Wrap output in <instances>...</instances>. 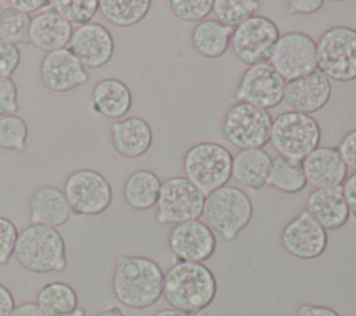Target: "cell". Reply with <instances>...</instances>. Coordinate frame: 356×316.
<instances>
[{"instance_id":"obj_28","label":"cell","mask_w":356,"mask_h":316,"mask_svg":"<svg viewBox=\"0 0 356 316\" xmlns=\"http://www.w3.org/2000/svg\"><path fill=\"white\" fill-rule=\"evenodd\" d=\"M307 185L302 160L275 156L271 163V170L267 180V187H271L282 193H298Z\"/></svg>"},{"instance_id":"obj_37","label":"cell","mask_w":356,"mask_h":316,"mask_svg":"<svg viewBox=\"0 0 356 316\" xmlns=\"http://www.w3.org/2000/svg\"><path fill=\"white\" fill-rule=\"evenodd\" d=\"M18 110V88L13 78L0 77V117Z\"/></svg>"},{"instance_id":"obj_36","label":"cell","mask_w":356,"mask_h":316,"mask_svg":"<svg viewBox=\"0 0 356 316\" xmlns=\"http://www.w3.org/2000/svg\"><path fill=\"white\" fill-rule=\"evenodd\" d=\"M17 226L7 217L0 216V264H7L14 256V249L18 238Z\"/></svg>"},{"instance_id":"obj_48","label":"cell","mask_w":356,"mask_h":316,"mask_svg":"<svg viewBox=\"0 0 356 316\" xmlns=\"http://www.w3.org/2000/svg\"><path fill=\"white\" fill-rule=\"evenodd\" d=\"M61 316H86V312H85V309H82V308H76V309H74L72 312H70V313H65V315H61Z\"/></svg>"},{"instance_id":"obj_21","label":"cell","mask_w":356,"mask_h":316,"mask_svg":"<svg viewBox=\"0 0 356 316\" xmlns=\"http://www.w3.org/2000/svg\"><path fill=\"white\" fill-rule=\"evenodd\" d=\"M29 223L57 228L72 216L63 189L53 185L36 188L29 198Z\"/></svg>"},{"instance_id":"obj_1","label":"cell","mask_w":356,"mask_h":316,"mask_svg":"<svg viewBox=\"0 0 356 316\" xmlns=\"http://www.w3.org/2000/svg\"><path fill=\"white\" fill-rule=\"evenodd\" d=\"M164 271L147 256L121 255L117 258L111 291L115 299L129 309H146L163 297Z\"/></svg>"},{"instance_id":"obj_25","label":"cell","mask_w":356,"mask_h":316,"mask_svg":"<svg viewBox=\"0 0 356 316\" xmlns=\"http://www.w3.org/2000/svg\"><path fill=\"white\" fill-rule=\"evenodd\" d=\"M273 159L264 149H245L232 155L231 178L241 187L259 192L267 187Z\"/></svg>"},{"instance_id":"obj_33","label":"cell","mask_w":356,"mask_h":316,"mask_svg":"<svg viewBox=\"0 0 356 316\" xmlns=\"http://www.w3.org/2000/svg\"><path fill=\"white\" fill-rule=\"evenodd\" d=\"M28 141V124L17 114L0 117V149L24 152Z\"/></svg>"},{"instance_id":"obj_43","label":"cell","mask_w":356,"mask_h":316,"mask_svg":"<svg viewBox=\"0 0 356 316\" xmlns=\"http://www.w3.org/2000/svg\"><path fill=\"white\" fill-rule=\"evenodd\" d=\"M296 316H341L335 309L325 305L300 303L296 309Z\"/></svg>"},{"instance_id":"obj_15","label":"cell","mask_w":356,"mask_h":316,"mask_svg":"<svg viewBox=\"0 0 356 316\" xmlns=\"http://www.w3.org/2000/svg\"><path fill=\"white\" fill-rule=\"evenodd\" d=\"M167 244L175 262L203 263L214 255L217 238L206 223L199 219L172 226Z\"/></svg>"},{"instance_id":"obj_6","label":"cell","mask_w":356,"mask_h":316,"mask_svg":"<svg viewBox=\"0 0 356 316\" xmlns=\"http://www.w3.org/2000/svg\"><path fill=\"white\" fill-rule=\"evenodd\" d=\"M317 70L330 81H356V29L335 25L325 29L316 42Z\"/></svg>"},{"instance_id":"obj_22","label":"cell","mask_w":356,"mask_h":316,"mask_svg":"<svg viewBox=\"0 0 356 316\" xmlns=\"http://www.w3.org/2000/svg\"><path fill=\"white\" fill-rule=\"evenodd\" d=\"M72 32V25L49 7L32 17L29 43L40 52H56L68 46Z\"/></svg>"},{"instance_id":"obj_47","label":"cell","mask_w":356,"mask_h":316,"mask_svg":"<svg viewBox=\"0 0 356 316\" xmlns=\"http://www.w3.org/2000/svg\"><path fill=\"white\" fill-rule=\"evenodd\" d=\"M152 316H185V315L172 308H163V309L154 312Z\"/></svg>"},{"instance_id":"obj_5","label":"cell","mask_w":356,"mask_h":316,"mask_svg":"<svg viewBox=\"0 0 356 316\" xmlns=\"http://www.w3.org/2000/svg\"><path fill=\"white\" fill-rule=\"evenodd\" d=\"M231 168L232 153L218 142H197L182 157L185 177L204 195L227 185L231 180Z\"/></svg>"},{"instance_id":"obj_2","label":"cell","mask_w":356,"mask_h":316,"mask_svg":"<svg viewBox=\"0 0 356 316\" xmlns=\"http://www.w3.org/2000/svg\"><path fill=\"white\" fill-rule=\"evenodd\" d=\"M217 295V278L204 263L175 262L163 280V297L167 303L185 316H197Z\"/></svg>"},{"instance_id":"obj_30","label":"cell","mask_w":356,"mask_h":316,"mask_svg":"<svg viewBox=\"0 0 356 316\" xmlns=\"http://www.w3.org/2000/svg\"><path fill=\"white\" fill-rule=\"evenodd\" d=\"M36 303L47 316H61L78 308V295L70 284L50 281L39 290Z\"/></svg>"},{"instance_id":"obj_4","label":"cell","mask_w":356,"mask_h":316,"mask_svg":"<svg viewBox=\"0 0 356 316\" xmlns=\"http://www.w3.org/2000/svg\"><path fill=\"white\" fill-rule=\"evenodd\" d=\"M253 202L239 187L224 185L206 195L203 223L224 241H234L252 221Z\"/></svg>"},{"instance_id":"obj_18","label":"cell","mask_w":356,"mask_h":316,"mask_svg":"<svg viewBox=\"0 0 356 316\" xmlns=\"http://www.w3.org/2000/svg\"><path fill=\"white\" fill-rule=\"evenodd\" d=\"M39 77L44 88L57 93L70 92L90 79L89 71L67 47L43 56Z\"/></svg>"},{"instance_id":"obj_24","label":"cell","mask_w":356,"mask_h":316,"mask_svg":"<svg viewBox=\"0 0 356 316\" xmlns=\"http://www.w3.org/2000/svg\"><path fill=\"white\" fill-rule=\"evenodd\" d=\"M90 107L107 120H122L132 107L131 89L118 78H103L93 86Z\"/></svg>"},{"instance_id":"obj_3","label":"cell","mask_w":356,"mask_h":316,"mask_svg":"<svg viewBox=\"0 0 356 316\" xmlns=\"http://www.w3.org/2000/svg\"><path fill=\"white\" fill-rule=\"evenodd\" d=\"M14 258L33 274L61 273L68 267L65 241L57 228L29 224L19 231Z\"/></svg>"},{"instance_id":"obj_23","label":"cell","mask_w":356,"mask_h":316,"mask_svg":"<svg viewBox=\"0 0 356 316\" xmlns=\"http://www.w3.org/2000/svg\"><path fill=\"white\" fill-rule=\"evenodd\" d=\"M305 210L325 231L339 230L350 217L341 187L313 189L306 199Z\"/></svg>"},{"instance_id":"obj_46","label":"cell","mask_w":356,"mask_h":316,"mask_svg":"<svg viewBox=\"0 0 356 316\" xmlns=\"http://www.w3.org/2000/svg\"><path fill=\"white\" fill-rule=\"evenodd\" d=\"M95 316H127V315L124 313V310H122L121 306H118V305H111V306H108V308H106V309L97 312Z\"/></svg>"},{"instance_id":"obj_26","label":"cell","mask_w":356,"mask_h":316,"mask_svg":"<svg viewBox=\"0 0 356 316\" xmlns=\"http://www.w3.org/2000/svg\"><path fill=\"white\" fill-rule=\"evenodd\" d=\"M232 29L214 18L196 24L191 32V45L196 54L214 60L224 56L231 45Z\"/></svg>"},{"instance_id":"obj_31","label":"cell","mask_w":356,"mask_h":316,"mask_svg":"<svg viewBox=\"0 0 356 316\" xmlns=\"http://www.w3.org/2000/svg\"><path fill=\"white\" fill-rule=\"evenodd\" d=\"M261 8L259 0H213V15L222 25L234 29Z\"/></svg>"},{"instance_id":"obj_35","label":"cell","mask_w":356,"mask_h":316,"mask_svg":"<svg viewBox=\"0 0 356 316\" xmlns=\"http://www.w3.org/2000/svg\"><path fill=\"white\" fill-rule=\"evenodd\" d=\"M168 7L177 19L196 25L213 13V0H170Z\"/></svg>"},{"instance_id":"obj_32","label":"cell","mask_w":356,"mask_h":316,"mask_svg":"<svg viewBox=\"0 0 356 316\" xmlns=\"http://www.w3.org/2000/svg\"><path fill=\"white\" fill-rule=\"evenodd\" d=\"M32 17L14 8L3 7L0 13V40L11 45H31L29 26Z\"/></svg>"},{"instance_id":"obj_20","label":"cell","mask_w":356,"mask_h":316,"mask_svg":"<svg viewBox=\"0 0 356 316\" xmlns=\"http://www.w3.org/2000/svg\"><path fill=\"white\" fill-rule=\"evenodd\" d=\"M113 149L125 159H136L149 152L153 143V129L142 117H125L113 121L110 127Z\"/></svg>"},{"instance_id":"obj_16","label":"cell","mask_w":356,"mask_h":316,"mask_svg":"<svg viewBox=\"0 0 356 316\" xmlns=\"http://www.w3.org/2000/svg\"><path fill=\"white\" fill-rule=\"evenodd\" d=\"M114 38L99 22L76 26L68 43V50L86 70H97L107 65L114 56Z\"/></svg>"},{"instance_id":"obj_8","label":"cell","mask_w":356,"mask_h":316,"mask_svg":"<svg viewBox=\"0 0 356 316\" xmlns=\"http://www.w3.org/2000/svg\"><path fill=\"white\" fill-rule=\"evenodd\" d=\"M271 124L270 111L235 102L222 118L220 136L238 150L263 149L270 143Z\"/></svg>"},{"instance_id":"obj_40","label":"cell","mask_w":356,"mask_h":316,"mask_svg":"<svg viewBox=\"0 0 356 316\" xmlns=\"http://www.w3.org/2000/svg\"><path fill=\"white\" fill-rule=\"evenodd\" d=\"M286 11L291 15H310L321 10L323 0H288L285 3Z\"/></svg>"},{"instance_id":"obj_11","label":"cell","mask_w":356,"mask_h":316,"mask_svg":"<svg viewBox=\"0 0 356 316\" xmlns=\"http://www.w3.org/2000/svg\"><path fill=\"white\" fill-rule=\"evenodd\" d=\"M63 192L74 216H97L106 212L113 200L108 180L92 168H79L68 174Z\"/></svg>"},{"instance_id":"obj_14","label":"cell","mask_w":356,"mask_h":316,"mask_svg":"<svg viewBox=\"0 0 356 316\" xmlns=\"http://www.w3.org/2000/svg\"><path fill=\"white\" fill-rule=\"evenodd\" d=\"M281 245L284 251L295 259L313 260L325 252L328 234L303 209L284 226L281 231Z\"/></svg>"},{"instance_id":"obj_19","label":"cell","mask_w":356,"mask_h":316,"mask_svg":"<svg viewBox=\"0 0 356 316\" xmlns=\"http://www.w3.org/2000/svg\"><path fill=\"white\" fill-rule=\"evenodd\" d=\"M306 181L314 189L341 187L348 177V168L337 146H318L303 160Z\"/></svg>"},{"instance_id":"obj_29","label":"cell","mask_w":356,"mask_h":316,"mask_svg":"<svg viewBox=\"0 0 356 316\" xmlns=\"http://www.w3.org/2000/svg\"><path fill=\"white\" fill-rule=\"evenodd\" d=\"M150 0H100L99 11L103 18L118 28H129L146 18Z\"/></svg>"},{"instance_id":"obj_17","label":"cell","mask_w":356,"mask_h":316,"mask_svg":"<svg viewBox=\"0 0 356 316\" xmlns=\"http://www.w3.org/2000/svg\"><path fill=\"white\" fill-rule=\"evenodd\" d=\"M331 81L318 70L285 82L282 102L291 111L312 116L331 100Z\"/></svg>"},{"instance_id":"obj_9","label":"cell","mask_w":356,"mask_h":316,"mask_svg":"<svg viewBox=\"0 0 356 316\" xmlns=\"http://www.w3.org/2000/svg\"><path fill=\"white\" fill-rule=\"evenodd\" d=\"M206 195L185 175H174L161 182L156 203V221L161 226L199 220Z\"/></svg>"},{"instance_id":"obj_7","label":"cell","mask_w":356,"mask_h":316,"mask_svg":"<svg viewBox=\"0 0 356 316\" xmlns=\"http://www.w3.org/2000/svg\"><path fill=\"white\" fill-rule=\"evenodd\" d=\"M320 141L321 128L313 116L288 110L273 118L270 143L278 156L303 160Z\"/></svg>"},{"instance_id":"obj_39","label":"cell","mask_w":356,"mask_h":316,"mask_svg":"<svg viewBox=\"0 0 356 316\" xmlns=\"http://www.w3.org/2000/svg\"><path fill=\"white\" fill-rule=\"evenodd\" d=\"M338 152L348 170L356 171V128L348 131L338 143Z\"/></svg>"},{"instance_id":"obj_41","label":"cell","mask_w":356,"mask_h":316,"mask_svg":"<svg viewBox=\"0 0 356 316\" xmlns=\"http://www.w3.org/2000/svg\"><path fill=\"white\" fill-rule=\"evenodd\" d=\"M345 202L349 209V214L356 220V171L348 174L345 181L341 185Z\"/></svg>"},{"instance_id":"obj_42","label":"cell","mask_w":356,"mask_h":316,"mask_svg":"<svg viewBox=\"0 0 356 316\" xmlns=\"http://www.w3.org/2000/svg\"><path fill=\"white\" fill-rule=\"evenodd\" d=\"M10 4L11 7L31 15V14H38L46 10V7H50L51 1L50 0H11Z\"/></svg>"},{"instance_id":"obj_44","label":"cell","mask_w":356,"mask_h":316,"mask_svg":"<svg viewBox=\"0 0 356 316\" xmlns=\"http://www.w3.org/2000/svg\"><path fill=\"white\" fill-rule=\"evenodd\" d=\"M14 308L15 301L13 292L4 284H0V316H11Z\"/></svg>"},{"instance_id":"obj_45","label":"cell","mask_w":356,"mask_h":316,"mask_svg":"<svg viewBox=\"0 0 356 316\" xmlns=\"http://www.w3.org/2000/svg\"><path fill=\"white\" fill-rule=\"evenodd\" d=\"M11 316H47L36 302H22L19 305H15Z\"/></svg>"},{"instance_id":"obj_34","label":"cell","mask_w":356,"mask_h":316,"mask_svg":"<svg viewBox=\"0 0 356 316\" xmlns=\"http://www.w3.org/2000/svg\"><path fill=\"white\" fill-rule=\"evenodd\" d=\"M51 8L71 25H86L92 22L99 11V0H56Z\"/></svg>"},{"instance_id":"obj_49","label":"cell","mask_w":356,"mask_h":316,"mask_svg":"<svg viewBox=\"0 0 356 316\" xmlns=\"http://www.w3.org/2000/svg\"><path fill=\"white\" fill-rule=\"evenodd\" d=\"M1 10H3V6H1V4H0V13H1Z\"/></svg>"},{"instance_id":"obj_10","label":"cell","mask_w":356,"mask_h":316,"mask_svg":"<svg viewBox=\"0 0 356 316\" xmlns=\"http://www.w3.org/2000/svg\"><path fill=\"white\" fill-rule=\"evenodd\" d=\"M280 36V29L271 18L256 14L232 29L229 49L246 67L268 63Z\"/></svg>"},{"instance_id":"obj_27","label":"cell","mask_w":356,"mask_h":316,"mask_svg":"<svg viewBox=\"0 0 356 316\" xmlns=\"http://www.w3.org/2000/svg\"><path fill=\"white\" fill-rule=\"evenodd\" d=\"M161 188L159 175L147 168L131 173L122 187V195L129 207L143 212L156 206Z\"/></svg>"},{"instance_id":"obj_12","label":"cell","mask_w":356,"mask_h":316,"mask_svg":"<svg viewBox=\"0 0 356 316\" xmlns=\"http://www.w3.org/2000/svg\"><path fill=\"white\" fill-rule=\"evenodd\" d=\"M268 63L285 79L291 81L317 70L316 40L300 31L281 35Z\"/></svg>"},{"instance_id":"obj_13","label":"cell","mask_w":356,"mask_h":316,"mask_svg":"<svg viewBox=\"0 0 356 316\" xmlns=\"http://www.w3.org/2000/svg\"><path fill=\"white\" fill-rule=\"evenodd\" d=\"M285 82L270 63L254 64L242 72L234 97L268 111L282 103Z\"/></svg>"},{"instance_id":"obj_38","label":"cell","mask_w":356,"mask_h":316,"mask_svg":"<svg viewBox=\"0 0 356 316\" xmlns=\"http://www.w3.org/2000/svg\"><path fill=\"white\" fill-rule=\"evenodd\" d=\"M21 63L19 47L0 40V77L11 78Z\"/></svg>"}]
</instances>
